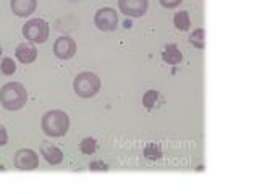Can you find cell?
<instances>
[{
	"instance_id": "cell-6",
	"label": "cell",
	"mask_w": 259,
	"mask_h": 194,
	"mask_svg": "<svg viewBox=\"0 0 259 194\" xmlns=\"http://www.w3.org/2000/svg\"><path fill=\"white\" fill-rule=\"evenodd\" d=\"M15 167L21 172H31L39 167V157L31 149H20L15 154Z\"/></svg>"
},
{
	"instance_id": "cell-5",
	"label": "cell",
	"mask_w": 259,
	"mask_h": 194,
	"mask_svg": "<svg viewBox=\"0 0 259 194\" xmlns=\"http://www.w3.org/2000/svg\"><path fill=\"white\" fill-rule=\"evenodd\" d=\"M94 23L100 31H115L118 24V15L113 8H99L94 15Z\"/></svg>"
},
{
	"instance_id": "cell-8",
	"label": "cell",
	"mask_w": 259,
	"mask_h": 194,
	"mask_svg": "<svg viewBox=\"0 0 259 194\" xmlns=\"http://www.w3.org/2000/svg\"><path fill=\"white\" fill-rule=\"evenodd\" d=\"M54 53L60 60H68L76 53V42L68 36H62L54 44Z\"/></svg>"
},
{
	"instance_id": "cell-3",
	"label": "cell",
	"mask_w": 259,
	"mask_h": 194,
	"mask_svg": "<svg viewBox=\"0 0 259 194\" xmlns=\"http://www.w3.org/2000/svg\"><path fill=\"white\" fill-rule=\"evenodd\" d=\"M100 89V80L97 75L91 71H83L75 78L73 81V91L76 96L83 97V99H89L94 97Z\"/></svg>"
},
{
	"instance_id": "cell-23",
	"label": "cell",
	"mask_w": 259,
	"mask_h": 194,
	"mask_svg": "<svg viewBox=\"0 0 259 194\" xmlns=\"http://www.w3.org/2000/svg\"><path fill=\"white\" fill-rule=\"evenodd\" d=\"M0 55H2V47H0Z\"/></svg>"
},
{
	"instance_id": "cell-2",
	"label": "cell",
	"mask_w": 259,
	"mask_h": 194,
	"mask_svg": "<svg viewBox=\"0 0 259 194\" xmlns=\"http://www.w3.org/2000/svg\"><path fill=\"white\" fill-rule=\"evenodd\" d=\"M42 131L49 138H62L70 128V118L62 110H49L42 116Z\"/></svg>"
},
{
	"instance_id": "cell-17",
	"label": "cell",
	"mask_w": 259,
	"mask_h": 194,
	"mask_svg": "<svg viewBox=\"0 0 259 194\" xmlns=\"http://www.w3.org/2000/svg\"><path fill=\"white\" fill-rule=\"evenodd\" d=\"M157 97H159V92L157 91H154V89L146 91V94L143 96V104H145L146 109H152V107L156 105Z\"/></svg>"
},
{
	"instance_id": "cell-12",
	"label": "cell",
	"mask_w": 259,
	"mask_h": 194,
	"mask_svg": "<svg viewBox=\"0 0 259 194\" xmlns=\"http://www.w3.org/2000/svg\"><path fill=\"white\" fill-rule=\"evenodd\" d=\"M42 155H44V159L50 165H59V163H62V160H64V152H62L59 147H55V146L46 147L42 150Z\"/></svg>"
},
{
	"instance_id": "cell-10",
	"label": "cell",
	"mask_w": 259,
	"mask_h": 194,
	"mask_svg": "<svg viewBox=\"0 0 259 194\" xmlns=\"http://www.w3.org/2000/svg\"><path fill=\"white\" fill-rule=\"evenodd\" d=\"M15 55L21 63L28 65V63H32L37 58V48L31 42H23L16 47Z\"/></svg>"
},
{
	"instance_id": "cell-11",
	"label": "cell",
	"mask_w": 259,
	"mask_h": 194,
	"mask_svg": "<svg viewBox=\"0 0 259 194\" xmlns=\"http://www.w3.org/2000/svg\"><path fill=\"white\" fill-rule=\"evenodd\" d=\"M162 60L169 63V65H178L183 60V55H181L180 48L175 44H169V46H165L164 52H162Z\"/></svg>"
},
{
	"instance_id": "cell-13",
	"label": "cell",
	"mask_w": 259,
	"mask_h": 194,
	"mask_svg": "<svg viewBox=\"0 0 259 194\" xmlns=\"http://www.w3.org/2000/svg\"><path fill=\"white\" fill-rule=\"evenodd\" d=\"M174 24H175L177 29H180V31H188L190 26H191L188 12H178V13H175Z\"/></svg>"
},
{
	"instance_id": "cell-9",
	"label": "cell",
	"mask_w": 259,
	"mask_h": 194,
	"mask_svg": "<svg viewBox=\"0 0 259 194\" xmlns=\"http://www.w3.org/2000/svg\"><path fill=\"white\" fill-rule=\"evenodd\" d=\"M10 7L16 16L26 18L34 13V10L37 7V0H12Z\"/></svg>"
},
{
	"instance_id": "cell-1",
	"label": "cell",
	"mask_w": 259,
	"mask_h": 194,
	"mask_svg": "<svg viewBox=\"0 0 259 194\" xmlns=\"http://www.w3.org/2000/svg\"><path fill=\"white\" fill-rule=\"evenodd\" d=\"M28 100V92L21 82H7L0 89V104L5 110H20Z\"/></svg>"
},
{
	"instance_id": "cell-21",
	"label": "cell",
	"mask_w": 259,
	"mask_h": 194,
	"mask_svg": "<svg viewBox=\"0 0 259 194\" xmlns=\"http://www.w3.org/2000/svg\"><path fill=\"white\" fill-rule=\"evenodd\" d=\"M7 141H8V134H7L5 128L0 125V147H3V146L7 144Z\"/></svg>"
},
{
	"instance_id": "cell-18",
	"label": "cell",
	"mask_w": 259,
	"mask_h": 194,
	"mask_svg": "<svg viewBox=\"0 0 259 194\" xmlns=\"http://www.w3.org/2000/svg\"><path fill=\"white\" fill-rule=\"evenodd\" d=\"M0 71L3 73V75H7V76H10L13 75V73L16 71V65H15V62L12 60V58H3L2 63H0Z\"/></svg>"
},
{
	"instance_id": "cell-16",
	"label": "cell",
	"mask_w": 259,
	"mask_h": 194,
	"mask_svg": "<svg viewBox=\"0 0 259 194\" xmlns=\"http://www.w3.org/2000/svg\"><path fill=\"white\" fill-rule=\"evenodd\" d=\"M145 155H146V159H149V160H157V159H161L162 157V149H161V146L159 144H156V143H149L145 147Z\"/></svg>"
},
{
	"instance_id": "cell-14",
	"label": "cell",
	"mask_w": 259,
	"mask_h": 194,
	"mask_svg": "<svg viewBox=\"0 0 259 194\" xmlns=\"http://www.w3.org/2000/svg\"><path fill=\"white\" fill-rule=\"evenodd\" d=\"M190 44L194 46L196 48H204L206 47V32L203 28L194 29L193 32L190 34Z\"/></svg>"
},
{
	"instance_id": "cell-15",
	"label": "cell",
	"mask_w": 259,
	"mask_h": 194,
	"mask_svg": "<svg viewBox=\"0 0 259 194\" xmlns=\"http://www.w3.org/2000/svg\"><path fill=\"white\" fill-rule=\"evenodd\" d=\"M97 149V143H96L94 138H84L80 143V150L86 155H93Z\"/></svg>"
},
{
	"instance_id": "cell-19",
	"label": "cell",
	"mask_w": 259,
	"mask_h": 194,
	"mask_svg": "<svg viewBox=\"0 0 259 194\" xmlns=\"http://www.w3.org/2000/svg\"><path fill=\"white\" fill-rule=\"evenodd\" d=\"M89 170L91 172H107L109 167L104 162H100V160H96V162L89 163Z\"/></svg>"
},
{
	"instance_id": "cell-4",
	"label": "cell",
	"mask_w": 259,
	"mask_h": 194,
	"mask_svg": "<svg viewBox=\"0 0 259 194\" xmlns=\"http://www.w3.org/2000/svg\"><path fill=\"white\" fill-rule=\"evenodd\" d=\"M23 36L34 44L46 42L49 39V24L42 18H32L23 26Z\"/></svg>"
},
{
	"instance_id": "cell-7",
	"label": "cell",
	"mask_w": 259,
	"mask_h": 194,
	"mask_svg": "<svg viewBox=\"0 0 259 194\" xmlns=\"http://www.w3.org/2000/svg\"><path fill=\"white\" fill-rule=\"evenodd\" d=\"M120 12L127 16L131 18H140L147 12L149 2L147 0H118Z\"/></svg>"
},
{
	"instance_id": "cell-20",
	"label": "cell",
	"mask_w": 259,
	"mask_h": 194,
	"mask_svg": "<svg viewBox=\"0 0 259 194\" xmlns=\"http://www.w3.org/2000/svg\"><path fill=\"white\" fill-rule=\"evenodd\" d=\"M159 2L165 8H177L181 3V0H159Z\"/></svg>"
},
{
	"instance_id": "cell-22",
	"label": "cell",
	"mask_w": 259,
	"mask_h": 194,
	"mask_svg": "<svg viewBox=\"0 0 259 194\" xmlns=\"http://www.w3.org/2000/svg\"><path fill=\"white\" fill-rule=\"evenodd\" d=\"M0 172H5V167H3V165H0Z\"/></svg>"
}]
</instances>
